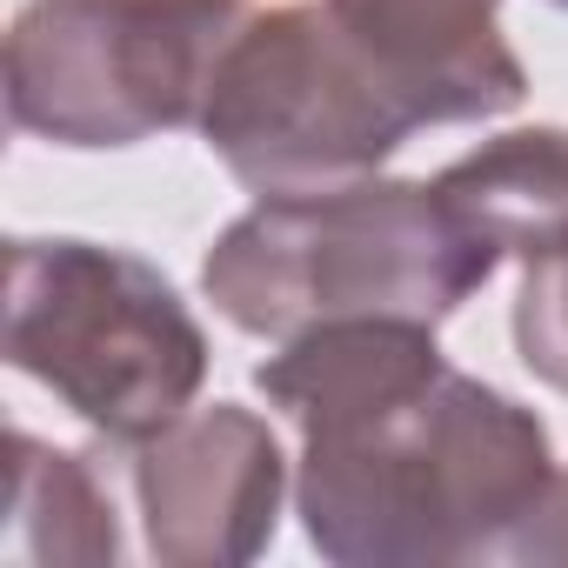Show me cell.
Masks as SVG:
<instances>
[{
    "mask_svg": "<svg viewBox=\"0 0 568 568\" xmlns=\"http://www.w3.org/2000/svg\"><path fill=\"white\" fill-rule=\"evenodd\" d=\"M254 388L302 428V528L342 568L515 561L555 448L535 408L442 362L428 322H328Z\"/></svg>",
    "mask_w": 568,
    "mask_h": 568,
    "instance_id": "6da1fadb",
    "label": "cell"
},
{
    "mask_svg": "<svg viewBox=\"0 0 568 568\" xmlns=\"http://www.w3.org/2000/svg\"><path fill=\"white\" fill-rule=\"evenodd\" d=\"M501 247L442 194V181H348L322 194H261L201 261L221 322L261 342H295L328 322L442 328Z\"/></svg>",
    "mask_w": 568,
    "mask_h": 568,
    "instance_id": "7a4b0ae2",
    "label": "cell"
},
{
    "mask_svg": "<svg viewBox=\"0 0 568 568\" xmlns=\"http://www.w3.org/2000/svg\"><path fill=\"white\" fill-rule=\"evenodd\" d=\"M8 362L61 395L101 442H141L194 408L207 335L174 281L101 241L8 247Z\"/></svg>",
    "mask_w": 568,
    "mask_h": 568,
    "instance_id": "3957f363",
    "label": "cell"
},
{
    "mask_svg": "<svg viewBox=\"0 0 568 568\" xmlns=\"http://www.w3.org/2000/svg\"><path fill=\"white\" fill-rule=\"evenodd\" d=\"M194 128L241 187L322 194L368 181L422 121L328 0H288L241 14Z\"/></svg>",
    "mask_w": 568,
    "mask_h": 568,
    "instance_id": "277c9868",
    "label": "cell"
},
{
    "mask_svg": "<svg viewBox=\"0 0 568 568\" xmlns=\"http://www.w3.org/2000/svg\"><path fill=\"white\" fill-rule=\"evenodd\" d=\"M241 14V0H28L8 34V121L54 148L187 128Z\"/></svg>",
    "mask_w": 568,
    "mask_h": 568,
    "instance_id": "5b68a950",
    "label": "cell"
},
{
    "mask_svg": "<svg viewBox=\"0 0 568 568\" xmlns=\"http://www.w3.org/2000/svg\"><path fill=\"white\" fill-rule=\"evenodd\" d=\"M108 455V448H101ZM121 495L141 515L148 555L161 568H234L274 541L288 462L261 415L214 402L187 408L141 442L108 455Z\"/></svg>",
    "mask_w": 568,
    "mask_h": 568,
    "instance_id": "8992f818",
    "label": "cell"
},
{
    "mask_svg": "<svg viewBox=\"0 0 568 568\" xmlns=\"http://www.w3.org/2000/svg\"><path fill=\"white\" fill-rule=\"evenodd\" d=\"M422 128L521 108L528 74L501 41V0H328Z\"/></svg>",
    "mask_w": 568,
    "mask_h": 568,
    "instance_id": "52a82bcc",
    "label": "cell"
},
{
    "mask_svg": "<svg viewBox=\"0 0 568 568\" xmlns=\"http://www.w3.org/2000/svg\"><path fill=\"white\" fill-rule=\"evenodd\" d=\"M121 481L108 455H68L34 442L28 428L8 435V521H0V561L8 568H108L128 555L121 541Z\"/></svg>",
    "mask_w": 568,
    "mask_h": 568,
    "instance_id": "ba28073f",
    "label": "cell"
},
{
    "mask_svg": "<svg viewBox=\"0 0 568 568\" xmlns=\"http://www.w3.org/2000/svg\"><path fill=\"white\" fill-rule=\"evenodd\" d=\"M442 194L508 254H541L568 234V128H515L448 161Z\"/></svg>",
    "mask_w": 568,
    "mask_h": 568,
    "instance_id": "9c48e42d",
    "label": "cell"
},
{
    "mask_svg": "<svg viewBox=\"0 0 568 568\" xmlns=\"http://www.w3.org/2000/svg\"><path fill=\"white\" fill-rule=\"evenodd\" d=\"M515 348L535 382L568 395V234L528 254L521 295H515Z\"/></svg>",
    "mask_w": 568,
    "mask_h": 568,
    "instance_id": "30bf717a",
    "label": "cell"
},
{
    "mask_svg": "<svg viewBox=\"0 0 568 568\" xmlns=\"http://www.w3.org/2000/svg\"><path fill=\"white\" fill-rule=\"evenodd\" d=\"M515 561H568V475H555V488H548V501H541Z\"/></svg>",
    "mask_w": 568,
    "mask_h": 568,
    "instance_id": "8fae6325",
    "label": "cell"
},
{
    "mask_svg": "<svg viewBox=\"0 0 568 568\" xmlns=\"http://www.w3.org/2000/svg\"><path fill=\"white\" fill-rule=\"evenodd\" d=\"M548 8H561V14H568V0H548Z\"/></svg>",
    "mask_w": 568,
    "mask_h": 568,
    "instance_id": "7c38bea8",
    "label": "cell"
}]
</instances>
